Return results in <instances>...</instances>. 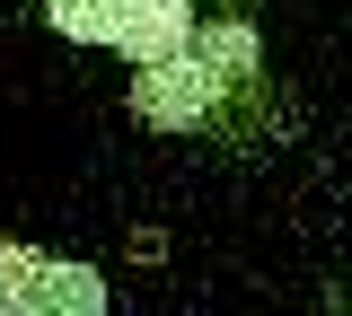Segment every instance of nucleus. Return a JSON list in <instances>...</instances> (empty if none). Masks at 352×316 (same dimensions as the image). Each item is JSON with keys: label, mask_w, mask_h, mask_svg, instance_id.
I'll use <instances>...</instances> for the list:
<instances>
[{"label": "nucleus", "mask_w": 352, "mask_h": 316, "mask_svg": "<svg viewBox=\"0 0 352 316\" xmlns=\"http://www.w3.org/2000/svg\"><path fill=\"white\" fill-rule=\"evenodd\" d=\"M203 9H212V0H203Z\"/></svg>", "instance_id": "4"}, {"label": "nucleus", "mask_w": 352, "mask_h": 316, "mask_svg": "<svg viewBox=\"0 0 352 316\" xmlns=\"http://www.w3.org/2000/svg\"><path fill=\"white\" fill-rule=\"evenodd\" d=\"M264 71V45L247 18H229V9H203L194 18V36L176 53H159V62H132V123H150V132H212L220 114L238 106V97L256 88Z\"/></svg>", "instance_id": "1"}, {"label": "nucleus", "mask_w": 352, "mask_h": 316, "mask_svg": "<svg viewBox=\"0 0 352 316\" xmlns=\"http://www.w3.org/2000/svg\"><path fill=\"white\" fill-rule=\"evenodd\" d=\"M44 27L53 36H71V45H106L124 53V62H159L194 36V18H203V0H36Z\"/></svg>", "instance_id": "2"}, {"label": "nucleus", "mask_w": 352, "mask_h": 316, "mask_svg": "<svg viewBox=\"0 0 352 316\" xmlns=\"http://www.w3.org/2000/svg\"><path fill=\"white\" fill-rule=\"evenodd\" d=\"M0 316H106V272L0 237Z\"/></svg>", "instance_id": "3"}]
</instances>
